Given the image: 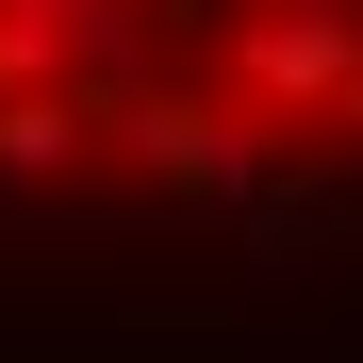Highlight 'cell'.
<instances>
[{
  "mask_svg": "<svg viewBox=\"0 0 363 363\" xmlns=\"http://www.w3.org/2000/svg\"><path fill=\"white\" fill-rule=\"evenodd\" d=\"M363 199V0H0V231H231Z\"/></svg>",
  "mask_w": 363,
  "mask_h": 363,
  "instance_id": "6da1fadb",
  "label": "cell"
}]
</instances>
